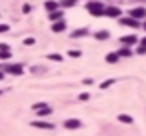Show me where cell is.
<instances>
[{
	"label": "cell",
	"instance_id": "9a60e30c",
	"mask_svg": "<svg viewBox=\"0 0 146 136\" xmlns=\"http://www.w3.org/2000/svg\"><path fill=\"white\" fill-rule=\"evenodd\" d=\"M46 8H48V10H56V8H58V4H56V2H52V0H48V2H46Z\"/></svg>",
	"mask_w": 146,
	"mask_h": 136
},
{
	"label": "cell",
	"instance_id": "8fae6325",
	"mask_svg": "<svg viewBox=\"0 0 146 136\" xmlns=\"http://www.w3.org/2000/svg\"><path fill=\"white\" fill-rule=\"evenodd\" d=\"M118 58H120V56H118V52H112V54H108V56H106V60H108L110 64H114V62H118Z\"/></svg>",
	"mask_w": 146,
	"mask_h": 136
},
{
	"label": "cell",
	"instance_id": "e0dca14e",
	"mask_svg": "<svg viewBox=\"0 0 146 136\" xmlns=\"http://www.w3.org/2000/svg\"><path fill=\"white\" fill-rule=\"evenodd\" d=\"M60 18H62L60 12H52V14H50V20H52V22H54V20H60Z\"/></svg>",
	"mask_w": 146,
	"mask_h": 136
},
{
	"label": "cell",
	"instance_id": "277c9868",
	"mask_svg": "<svg viewBox=\"0 0 146 136\" xmlns=\"http://www.w3.org/2000/svg\"><path fill=\"white\" fill-rule=\"evenodd\" d=\"M6 72H10V74H22L24 68H22V64H10V66H6Z\"/></svg>",
	"mask_w": 146,
	"mask_h": 136
},
{
	"label": "cell",
	"instance_id": "7c38bea8",
	"mask_svg": "<svg viewBox=\"0 0 146 136\" xmlns=\"http://www.w3.org/2000/svg\"><path fill=\"white\" fill-rule=\"evenodd\" d=\"M52 30H54V32H62V30H64V22L58 20L56 24H52Z\"/></svg>",
	"mask_w": 146,
	"mask_h": 136
},
{
	"label": "cell",
	"instance_id": "9c48e42d",
	"mask_svg": "<svg viewBox=\"0 0 146 136\" xmlns=\"http://www.w3.org/2000/svg\"><path fill=\"white\" fill-rule=\"evenodd\" d=\"M0 58H10V50L6 44H0Z\"/></svg>",
	"mask_w": 146,
	"mask_h": 136
},
{
	"label": "cell",
	"instance_id": "ffe728a7",
	"mask_svg": "<svg viewBox=\"0 0 146 136\" xmlns=\"http://www.w3.org/2000/svg\"><path fill=\"white\" fill-rule=\"evenodd\" d=\"M112 84H114V80H112V78H110V80H106V82H104V84H100V88H102V90H104V88H108V86H112Z\"/></svg>",
	"mask_w": 146,
	"mask_h": 136
},
{
	"label": "cell",
	"instance_id": "6da1fadb",
	"mask_svg": "<svg viewBox=\"0 0 146 136\" xmlns=\"http://www.w3.org/2000/svg\"><path fill=\"white\" fill-rule=\"evenodd\" d=\"M88 12L92 14V16H100L102 12H104V6H102V2H96V0H94V2H88Z\"/></svg>",
	"mask_w": 146,
	"mask_h": 136
},
{
	"label": "cell",
	"instance_id": "4fadbf2b",
	"mask_svg": "<svg viewBox=\"0 0 146 136\" xmlns=\"http://www.w3.org/2000/svg\"><path fill=\"white\" fill-rule=\"evenodd\" d=\"M118 120H120V122H124V124H132V122H134V120H132L130 116H126V114H120V116H118Z\"/></svg>",
	"mask_w": 146,
	"mask_h": 136
},
{
	"label": "cell",
	"instance_id": "ba28073f",
	"mask_svg": "<svg viewBox=\"0 0 146 136\" xmlns=\"http://www.w3.org/2000/svg\"><path fill=\"white\" fill-rule=\"evenodd\" d=\"M120 40H122V44H136V42H138V38H136L134 34H128V36H122Z\"/></svg>",
	"mask_w": 146,
	"mask_h": 136
},
{
	"label": "cell",
	"instance_id": "2e32d148",
	"mask_svg": "<svg viewBox=\"0 0 146 136\" xmlns=\"http://www.w3.org/2000/svg\"><path fill=\"white\" fill-rule=\"evenodd\" d=\"M96 38H98V40H106V38H108V32H106V30H102V32H98V34H96Z\"/></svg>",
	"mask_w": 146,
	"mask_h": 136
},
{
	"label": "cell",
	"instance_id": "44dd1931",
	"mask_svg": "<svg viewBox=\"0 0 146 136\" xmlns=\"http://www.w3.org/2000/svg\"><path fill=\"white\" fill-rule=\"evenodd\" d=\"M48 58H50V60H56V62H60V60H62L58 54H48Z\"/></svg>",
	"mask_w": 146,
	"mask_h": 136
},
{
	"label": "cell",
	"instance_id": "7402d4cb",
	"mask_svg": "<svg viewBox=\"0 0 146 136\" xmlns=\"http://www.w3.org/2000/svg\"><path fill=\"white\" fill-rule=\"evenodd\" d=\"M2 32H8V24H0V34Z\"/></svg>",
	"mask_w": 146,
	"mask_h": 136
},
{
	"label": "cell",
	"instance_id": "603a6c76",
	"mask_svg": "<svg viewBox=\"0 0 146 136\" xmlns=\"http://www.w3.org/2000/svg\"><path fill=\"white\" fill-rule=\"evenodd\" d=\"M78 98H80V100H88V98H90V94H88V92H84V94H80Z\"/></svg>",
	"mask_w": 146,
	"mask_h": 136
},
{
	"label": "cell",
	"instance_id": "7a4b0ae2",
	"mask_svg": "<svg viewBox=\"0 0 146 136\" xmlns=\"http://www.w3.org/2000/svg\"><path fill=\"white\" fill-rule=\"evenodd\" d=\"M34 110H36L38 116H48V114H50V108H48L46 104H42V102H40V104H34Z\"/></svg>",
	"mask_w": 146,
	"mask_h": 136
},
{
	"label": "cell",
	"instance_id": "5b68a950",
	"mask_svg": "<svg viewBox=\"0 0 146 136\" xmlns=\"http://www.w3.org/2000/svg\"><path fill=\"white\" fill-rule=\"evenodd\" d=\"M32 126L34 128H42V130H52L54 128V124H50V122H32Z\"/></svg>",
	"mask_w": 146,
	"mask_h": 136
},
{
	"label": "cell",
	"instance_id": "d4e9b609",
	"mask_svg": "<svg viewBox=\"0 0 146 136\" xmlns=\"http://www.w3.org/2000/svg\"><path fill=\"white\" fill-rule=\"evenodd\" d=\"M0 80H2V72H0Z\"/></svg>",
	"mask_w": 146,
	"mask_h": 136
},
{
	"label": "cell",
	"instance_id": "cb8c5ba5",
	"mask_svg": "<svg viewBox=\"0 0 146 136\" xmlns=\"http://www.w3.org/2000/svg\"><path fill=\"white\" fill-rule=\"evenodd\" d=\"M74 2H76V0H66V4H68V6H72Z\"/></svg>",
	"mask_w": 146,
	"mask_h": 136
},
{
	"label": "cell",
	"instance_id": "52a82bcc",
	"mask_svg": "<svg viewBox=\"0 0 146 136\" xmlns=\"http://www.w3.org/2000/svg\"><path fill=\"white\" fill-rule=\"evenodd\" d=\"M144 14H146L144 8H132V10H130V16H132V18H142Z\"/></svg>",
	"mask_w": 146,
	"mask_h": 136
},
{
	"label": "cell",
	"instance_id": "30bf717a",
	"mask_svg": "<svg viewBox=\"0 0 146 136\" xmlns=\"http://www.w3.org/2000/svg\"><path fill=\"white\" fill-rule=\"evenodd\" d=\"M122 24H126V26H132V28H136V26H138V20H136V18H122Z\"/></svg>",
	"mask_w": 146,
	"mask_h": 136
},
{
	"label": "cell",
	"instance_id": "484cf974",
	"mask_svg": "<svg viewBox=\"0 0 146 136\" xmlns=\"http://www.w3.org/2000/svg\"><path fill=\"white\" fill-rule=\"evenodd\" d=\"M144 28H146V24H144Z\"/></svg>",
	"mask_w": 146,
	"mask_h": 136
},
{
	"label": "cell",
	"instance_id": "d6986e66",
	"mask_svg": "<svg viewBox=\"0 0 146 136\" xmlns=\"http://www.w3.org/2000/svg\"><path fill=\"white\" fill-rule=\"evenodd\" d=\"M138 52H140V54H144V52H146V38L140 42V48H138Z\"/></svg>",
	"mask_w": 146,
	"mask_h": 136
},
{
	"label": "cell",
	"instance_id": "3957f363",
	"mask_svg": "<svg viewBox=\"0 0 146 136\" xmlns=\"http://www.w3.org/2000/svg\"><path fill=\"white\" fill-rule=\"evenodd\" d=\"M64 126H66L68 130H76V128H80V126H82V122H80V120H76V118H68V120L64 122Z\"/></svg>",
	"mask_w": 146,
	"mask_h": 136
},
{
	"label": "cell",
	"instance_id": "ac0fdd59",
	"mask_svg": "<svg viewBox=\"0 0 146 136\" xmlns=\"http://www.w3.org/2000/svg\"><path fill=\"white\" fill-rule=\"evenodd\" d=\"M130 54H132V50H128V48H122L118 52V56H130Z\"/></svg>",
	"mask_w": 146,
	"mask_h": 136
},
{
	"label": "cell",
	"instance_id": "5bb4252c",
	"mask_svg": "<svg viewBox=\"0 0 146 136\" xmlns=\"http://www.w3.org/2000/svg\"><path fill=\"white\" fill-rule=\"evenodd\" d=\"M86 34H88V30H84V28H82V30H76L72 36H74V38H80V36H86Z\"/></svg>",
	"mask_w": 146,
	"mask_h": 136
},
{
	"label": "cell",
	"instance_id": "8992f818",
	"mask_svg": "<svg viewBox=\"0 0 146 136\" xmlns=\"http://www.w3.org/2000/svg\"><path fill=\"white\" fill-rule=\"evenodd\" d=\"M102 14H106V16H120V8H116V6H112V8H104Z\"/></svg>",
	"mask_w": 146,
	"mask_h": 136
}]
</instances>
